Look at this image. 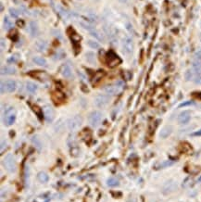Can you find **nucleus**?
<instances>
[{"instance_id": "nucleus-6", "label": "nucleus", "mask_w": 201, "mask_h": 202, "mask_svg": "<svg viewBox=\"0 0 201 202\" xmlns=\"http://www.w3.org/2000/svg\"><path fill=\"white\" fill-rule=\"evenodd\" d=\"M193 80L196 83L201 84V62L196 61L193 63Z\"/></svg>"}, {"instance_id": "nucleus-27", "label": "nucleus", "mask_w": 201, "mask_h": 202, "mask_svg": "<svg viewBox=\"0 0 201 202\" xmlns=\"http://www.w3.org/2000/svg\"><path fill=\"white\" fill-rule=\"evenodd\" d=\"M9 14H10V16H11L12 18H18L20 12H19V10L16 9V8H9Z\"/></svg>"}, {"instance_id": "nucleus-15", "label": "nucleus", "mask_w": 201, "mask_h": 202, "mask_svg": "<svg viewBox=\"0 0 201 202\" xmlns=\"http://www.w3.org/2000/svg\"><path fill=\"white\" fill-rule=\"evenodd\" d=\"M61 74L65 78H71L72 76V71L68 63H65L61 68Z\"/></svg>"}, {"instance_id": "nucleus-12", "label": "nucleus", "mask_w": 201, "mask_h": 202, "mask_svg": "<svg viewBox=\"0 0 201 202\" xmlns=\"http://www.w3.org/2000/svg\"><path fill=\"white\" fill-rule=\"evenodd\" d=\"M28 33L30 34V35L32 37H35L38 35V33H39V29H38V25L35 21H31L29 23V26H28Z\"/></svg>"}, {"instance_id": "nucleus-2", "label": "nucleus", "mask_w": 201, "mask_h": 202, "mask_svg": "<svg viewBox=\"0 0 201 202\" xmlns=\"http://www.w3.org/2000/svg\"><path fill=\"white\" fill-rule=\"evenodd\" d=\"M3 166L8 173H15L17 170V165L15 158L12 154H8L4 161H3Z\"/></svg>"}, {"instance_id": "nucleus-29", "label": "nucleus", "mask_w": 201, "mask_h": 202, "mask_svg": "<svg viewBox=\"0 0 201 202\" xmlns=\"http://www.w3.org/2000/svg\"><path fill=\"white\" fill-rule=\"evenodd\" d=\"M29 175H30V173H29V167L26 166L25 167V181L26 183L29 181Z\"/></svg>"}, {"instance_id": "nucleus-10", "label": "nucleus", "mask_w": 201, "mask_h": 202, "mask_svg": "<svg viewBox=\"0 0 201 202\" xmlns=\"http://www.w3.org/2000/svg\"><path fill=\"white\" fill-rule=\"evenodd\" d=\"M43 113L45 116V119L47 121H52L55 118V111L53 109V108L49 105H45L43 108Z\"/></svg>"}, {"instance_id": "nucleus-17", "label": "nucleus", "mask_w": 201, "mask_h": 202, "mask_svg": "<svg viewBox=\"0 0 201 202\" xmlns=\"http://www.w3.org/2000/svg\"><path fill=\"white\" fill-rule=\"evenodd\" d=\"M16 69L12 66H3L1 68V75H10L16 73Z\"/></svg>"}, {"instance_id": "nucleus-20", "label": "nucleus", "mask_w": 201, "mask_h": 202, "mask_svg": "<svg viewBox=\"0 0 201 202\" xmlns=\"http://www.w3.org/2000/svg\"><path fill=\"white\" fill-rule=\"evenodd\" d=\"M33 61H34L35 64H37V65H39V66H42V67H46V65H47L46 61H45L44 58H42V57H34Z\"/></svg>"}, {"instance_id": "nucleus-26", "label": "nucleus", "mask_w": 201, "mask_h": 202, "mask_svg": "<svg viewBox=\"0 0 201 202\" xmlns=\"http://www.w3.org/2000/svg\"><path fill=\"white\" fill-rule=\"evenodd\" d=\"M87 45L93 49H98L99 47V44L94 40H87Z\"/></svg>"}, {"instance_id": "nucleus-3", "label": "nucleus", "mask_w": 201, "mask_h": 202, "mask_svg": "<svg viewBox=\"0 0 201 202\" xmlns=\"http://www.w3.org/2000/svg\"><path fill=\"white\" fill-rule=\"evenodd\" d=\"M82 123V118L80 115H75L72 118H71L67 122V127L70 131L73 132L79 129Z\"/></svg>"}, {"instance_id": "nucleus-38", "label": "nucleus", "mask_w": 201, "mask_h": 202, "mask_svg": "<svg viewBox=\"0 0 201 202\" xmlns=\"http://www.w3.org/2000/svg\"><path fill=\"white\" fill-rule=\"evenodd\" d=\"M199 38H200V41H201V34H200V35H199Z\"/></svg>"}, {"instance_id": "nucleus-11", "label": "nucleus", "mask_w": 201, "mask_h": 202, "mask_svg": "<svg viewBox=\"0 0 201 202\" xmlns=\"http://www.w3.org/2000/svg\"><path fill=\"white\" fill-rule=\"evenodd\" d=\"M109 102V98L107 96V95H98L95 98V105L98 107V108H104L106 107Z\"/></svg>"}, {"instance_id": "nucleus-16", "label": "nucleus", "mask_w": 201, "mask_h": 202, "mask_svg": "<svg viewBox=\"0 0 201 202\" xmlns=\"http://www.w3.org/2000/svg\"><path fill=\"white\" fill-rule=\"evenodd\" d=\"M177 187V184L176 183L173 182V181H169L168 183H166V184L163 186V193L165 194H168V193H171L172 191H174Z\"/></svg>"}, {"instance_id": "nucleus-18", "label": "nucleus", "mask_w": 201, "mask_h": 202, "mask_svg": "<svg viewBox=\"0 0 201 202\" xmlns=\"http://www.w3.org/2000/svg\"><path fill=\"white\" fill-rule=\"evenodd\" d=\"M47 47V42L44 39H40L35 43V48L39 51V52H44Z\"/></svg>"}, {"instance_id": "nucleus-23", "label": "nucleus", "mask_w": 201, "mask_h": 202, "mask_svg": "<svg viewBox=\"0 0 201 202\" xmlns=\"http://www.w3.org/2000/svg\"><path fill=\"white\" fill-rule=\"evenodd\" d=\"M12 26H13V23L11 20H9V18L5 17L4 18V28H5V30H9L12 28Z\"/></svg>"}, {"instance_id": "nucleus-35", "label": "nucleus", "mask_w": 201, "mask_h": 202, "mask_svg": "<svg viewBox=\"0 0 201 202\" xmlns=\"http://www.w3.org/2000/svg\"><path fill=\"white\" fill-rule=\"evenodd\" d=\"M119 1H120L121 3H124V4L128 2V0H119Z\"/></svg>"}, {"instance_id": "nucleus-5", "label": "nucleus", "mask_w": 201, "mask_h": 202, "mask_svg": "<svg viewBox=\"0 0 201 202\" xmlns=\"http://www.w3.org/2000/svg\"><path fill=\"white\" fill-rule=\"evenodd\" d=\"M121 48L122 51L129 55L132 54L134 51V42L129 37V36H124L121 40Z\"/></svg>"}, {"instance_id": "nucleus-21", "label": "nucleus", "mask_w": 201, "mask_h": 202, "mask_svg": "<svg viewBox=\"0 0 201 202\" xmlns=\"http://www.w3.org/2000/svg\"><path fill=\"white\" fill-rule=\"evenodd\" d=\"M85 59H86V61L91 63V64H95L96 63V56L94 53L92 52H88L85 54Z\"/></svg>"}, {"instance_id": "nucleus-1", "label": "nucleus", "mask_w": 201, "mask_h": 202, "mask_svg": "<svg viewBox=\"0 0 201 202\" xmlns=\"http://www.w3.org/2000/svg\"><path fill=\"white\" fill-rule=\"evenodd\" d=\"M79 24H80L81 26H82L84 30H86L92 36H94L95 38H97L98 41L104 42L105 38H104V36L102 35V34H101L99 31H98L95 27H93L90 23H88V22H86V21H79Z\"/></svg>"}, {"instance_id": "nucleus-28", "label": "nucleus", "mask_w": 201, "mask_h": 202, "mask_svg": "<svg viewBox=\"0 0 201 202\" xmlns=\"http://www.w3.org/2000/svg\"><path fill=\"white\" fill-rule=\"evenodd\" d=\"M32 141H33V143H34V146H36L38 148H41L42 145H41V141L38 136H34V137L32 138Z\"/></svg>"}, {"instance_id": "nucleus-4", "label": "nucleus", "mask_w": 201, "mask_h": 202, "mask_svg": "<svg viewBox=\"0 0 201 202\" xmlns=\"http://www.w3.org/2000/svg\"><path fill=\"white\" fill-rule=\"evenodd\" d=\"M17 83L14 80H6L1 82V93H12L16 90Z\"/></svg>"}, {"instance_id": "nucleus-25", "label": "nucleus", "mask_w": 201, "mask_h": 202, "mask_svg": "<svg viewBox=\"0 0 201 202\" xmlns=\"http://www.w3.org/2000/svg\"><path fill=\"white\" fill-rule=\"evenodd\" d=\"M171 133H172V128H171V127H165V128L162 129V131L161 132V137H163V138H165V137H167Z\"/></svg>"}, {"instance_id": "nucleus-14", "label": "nucleus", "mask_w": 201, "mask_h": 202, "mask_svg": "<svg viewBox=\"0 0 201 202\" xmlns=\"http://www.w3.org/2000/svg\"><path fill=\"white\" fill-rule=\"evenodd\" d=\"M191 119V114L189 111H182L178 116V121L180 124H186Z\"/></svg>"}, {"instance_id": "nucleus-24", "label": "nucleus", "mask_w": 201, "mask_h": 202, "mask_svg": "<svg viewBox=\"0 0 201 202\" xmlns=\"http://www.w3.org/2000/svg\"><path fill=\"white\" fill-rule=\"evenodd\" d=\"M107 184H108V186L113 187V186H118V185L120 184V182H119V180L116 179V178H109V179L107 181Z\"/></svg>"}, {"instance_id": "nucleus-36", "label": "nucleus", "mask_w": 201, "mask_h": 202, "mask_svg": "<svg viewBox=\"0 0 201 202\" xmlns=\"http://www.w3.org/2000/svg\"><path fill=\"white\" fill-rule=\"evenodd\" d=\"M2 10H3V4L1 3V11H2Z\"/></svg>"}, {"instance_id": "nucleus-22", "label": "nucleus", "mask_w": 201, "mask_h": 202, "mask_svg": "<svg viewBox=\"0 0 201 202\" xmlns=\"http://www.w3.org/2000/svg\"><path fill=\"white\" fill-rule=\"evenodd\" d=\"M37 178H38V180H39L41 183H46L49 180V177H48L47 173H45V172H41V173H39L38 175H37Z\"/></svg>"}, {"instance_id": "nucleus-9", "label": "nucleus", "mask_w": 201, "mask_h": 202, "mask_svg": "<svg viewBox=\"0 0 201 202\" xmlns=\"http://www.w3.org/2000/svg\"><path fill=\"white\" fill-rule=\"evenodd\" d=\"M107 63L109 67L112 68L121 63V59L113 51H108V53L107 54Z\"/></svg>"}, {"instance_id": "nucleus-31", "label": "nucleus", "mask_w": 201, "mask_h": 202, "mask_svg": "<svg viewBox=\"0 0 201 202\" xmlns=\"http://www.w3.org/2000/svg\"><path fill=\"white\" fill-rule=\"evenodd\" d=\"M196 57H197L198 60H201V48H199L198 50H197V52H196Z\"/></svg>"}, {"instance_id": "nucleus-33", "label": "nucleus", "mask_w": 201, "mask_h": 202, "mask_svg": "<svg viewBox=\"0 0 201 202\" xmlns=\"http://www.w3.org/2000/svg\"><path fill=\"white\" fill-rule=\"evenodd\" d=\"M201 135V131L199 132H197V133H195V134H193L192 136H200Z\"/></svg>"}, {"instance_id": "nucleus-19", "label": "nucleus", "mask_w": 201, "mask_h": 202, "mask_svg": "<svg viewBox=\"0 0 201 202\" xmlns=\"http://www.w3.org/2000/svg\"><path fill=\"white\" fill-rule=\"evenodd\" d=\"M26 90L30 93V94H34L37 90V85L34 82H28L26 83Z\"/></svg>"}, {"instance_id": "nucleus-8", "label": "nucleus", "mask_w": 201, "mask_h": 202, "mask_svg": "<svg viewBox=\"0 0 201 202\" xmlns=\"http://www.w3.org/2000/svg\"><path fill=\"white\" fill-rule=\"evenodd\" d=\"M101 120H102V114L99 111H93L88 116V122L92 127L98 126Z\"/></svg>"}, {"instance_id": "nucleus-30", "label": "nucleus", "mask_w": 201, "mask_h": 202, "mask_svg": "<svg viewBox=\"0 0 201 202\" xmlns=\"http://www.w3.org/2000/svg\"><path fill=\"white\" fill-rule=\"evenodd\" d=\"M194 102L193 101H186V102H183L182 103L181 105L179 106V108H182V107H185V106H189V105H193Z\"/></svg>"}, {"instance_id": "nucleus-13", "label": "nucleus", "mask_w": 201, "mask_h": 202, "mask_svg": "<svg viewBox=\"0 0 201 202\" xmlns=\"http://www.w3.org/2000/svg\"><path fill=\"white\" fill-rule=\"evenodd\" d=\"M120 86L119 84H113V85H108L104 88L105 92L108 95V96H113L118 94V92L120 91Z\"/></svg>"}, {"instance_id": "nucleus-7", "label": "nucleus", "mask_w": 201, "mask_h": 202, "mask_svg": "<svg viewBox=\"0 0 201 202\" xmlns=\"http://www.w3.org/2000/svg\"><path fill=\"white\" fill-rule=\"evenodd\" d=\"M16 120V112L15 109L10 108L8 110L5 111L4 114V122L7 126H10L14 123V121Z\"/></svg>"}, {"instance_id": "nucleus-37", "label": "nucleus", "mask_w": 201, "mask_h": 202, "mask_svg": "<svg viewBox=\"0 0 201 202\" xmlns=\"http://www.w3.org/2000/svg\"><path fill=\"white\" fill-rule=\"evenodd\" d=\"M198 182H199V183L201 182V177H200V178H199V179H198Z\"/></svg>"}, {"instance_id": "nucleus-32", "label": "nucleus", "mask_w": 201, "mask_h": 202, "mask_svg": "<svg viewBox=\"0 0 201 202\" xmlns=\"http://www.w3.org/2000/svg\"><path fill=\"white\" fill-rule=\"evenodd\" d=\"M4 143H6V142L2 140V142H1V151H3V149H4ZM5 146H6V144H5Z\"/></svg>"}, {"instance_id": "nucleus-34", "label": "nucleus", "mask_w": 201, "mask_h": 202, "mask_svg": "<svg viewBox=\"0 0 201 202\" xmlns=\"http://www.w3.org/2000/svg\"><path fill=\"white\" fill-rule=\"evenodd\" d=\"M127 202H136V199H130Z\"/></svg>"}]
</instances>
